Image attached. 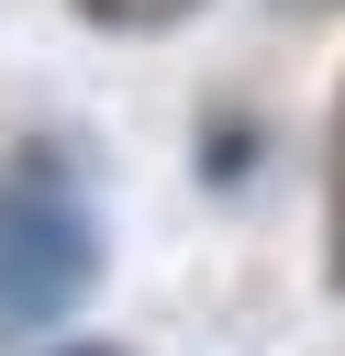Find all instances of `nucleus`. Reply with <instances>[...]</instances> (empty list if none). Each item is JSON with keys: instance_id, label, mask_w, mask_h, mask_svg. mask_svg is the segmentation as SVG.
<instances>
[{"instance_id": "obj_1", "label": "nucleus", "mask_w": 345, "mask_h": 356, "mask_svg": "<svg viewBox=\"0 0 345 356\" xmlns=\"http://www.w3.org/2000/svg\"><path fill=\"white\" fill-rule=\"evenodd\" d=\"M100 278V211L78 189V167L56 156H22L0 178V345L67 323Z\"/></svg>"}, {"instance_id": "obj_2", "label": "nucleus", "mask_w": 345, "mask_h": 356, "mask_svg": "<svg viewBox=\"0 0 345 356\" xmlns=\"http://www.w3.org/2000/svg\"><path fill=\"white\" fill-rule=\"evenodd\" d=\"M89 22H111V33H167V22H189L200 0H78Z\"/></svg>"}, {"instance_id": "obj_3", "label": "nucleus", "mask_w": 345, "mask_h": 356, "mask_svg": "<svg viewBox=\"0 0 345 356\" xmlns=\"http://www.w3.org/2000/svg\"><path fill=\"white\" fill-rule=\"evenodd\" d=\"M323 234H334V289H345V100H334V156H323Z\"/></svg>"}, {"instance_id": "obj_4", "label": "nucleus", "mask_w": 345, "mask_h": 356, "mask_svg": "<svg viewBox=\"0 0 345 356\" xmlns=\"http://www.w3.org/2000/svg\"><path fill=\"white\" fill-rule=\"evenodd\" d=\"M67 356H100V345H67Z\"/></svg>"}]
</instances>
